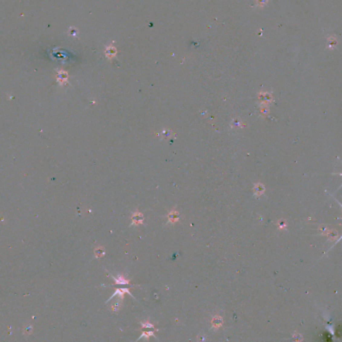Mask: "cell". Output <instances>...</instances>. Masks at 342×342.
<instances>
[{
  "mask_svg": "<svg viewBox=\"0 0 342 342\" xmlns=\"http://www.w3.org/2000/svg\"><path fill=\"white\" fill-rule=\"evenodd\" d=\"M141 326L143 328H154V325L149 323V322H145V323H141Z\"/></svg>",
  "mask_w": 342,
  "mask_h": 342,
  "instance_id": "277c9868",
  "label": "cell"
},
{
  "mask_svg": "<svg viewBox=\"0 0 342 342\" xmlns=\"http://www.w3.org/2000/svg\"><path fill=\"white\" fill-rule=\"evenodd\" d=\"M119 309V302H116L115 304H113L112 306V310L113 311H117Z\"/></svg>",
  "mask_w": 342,
  "mask_h": 342,
  "instance_id": "5b68a950",
  "label": "cell"
},
{
  "mask_svg": "<svg viewBox=\"0 0 342 342\" xmlns=\"http://www.w3.org/2000/svg\"><path fill=\"white\" fill-rule=\"evenodd\" d=\"M336 201H337V200H336ZM337 202H338V203H339V205H340V206L342 207V203H340V202H339V201H337Z\"/></svg>",
  "mask_w": 342,
  "mask_h": 342,
  "instance_id": "52a82bcc",
  "label": "cell"
},
{
  "mask_svg": "<svg viewBox=\"0 0 342 342\" xmlns=\"http://www.w3.org/2000/svg\"><path fill=\"white\" fill-rule=\"evenodd\" d=\"M155 333L153 331H147V332H143L142 333V335H140L139 336V338L137 339V341L139 340V339H142V338H149L150 336H155L154 335Z\"/></svg>",
  "mask_w": 342,
  "mask_h": 342,
  "instance_id": "7a4b0ae2",
  "label": "cell"
},
{
  "mask_svg": "<svg viewBox=\"0 0 342 342\" xmlns=\"http://www.w3.org/2000/svg\"><path fill=\"white\" fill-rule=\"evenodd\" d=\"M221 324H222V318L219 317V316H216L212 319V327L214 329H216V328H219L221 326Z\"/></svg>",
  "mask_w": 342,
  "mask_h": 342,
  "instance_id": "6da1fadb",
  "label": "cell"
},
{
  "mask_svg": "<svg viewBox=\"0 0 342 342\" xmlns=\"http://www.w3.org/2000/svg\"><path fill=\"white\" fill-rule=\"evenodd\" d=\"M113 278H114V280H115V282L117 283V284H128L129 283L128 280H126L125 278L121 277V276H120V277H113Z\"/></svg>",
  "mask_w": 342,
  "mask_h": 342,
  "instance_id": "3957f363",
  "label": "cell"
},
{
  "mask_svg": "<svg viewBox=\"0 0 342 342\" xmlns=\"http://www.w3.org/2000/svg\"><path fill=\"white\" fill-rule=\"evenodd\" d=\"M341 187H342V184H341Z\"/></svg>",
  "mask_w": 342,
  "mask_h": 342,
  "instance_id": "ba28073f",
  "label": "cell"
},
{
  "mask_svg": "<svg viewBox=\"0 0 342 342\" xmlns=\"http://www.w3.org/2000/svg\"><path fill=\"white\" fill-rule=\"evenodd\" d=\"M340 240H342V236H341V237H340V238H339V239H338V240L336 241V243H335V244H337L338 242H339V241H340ZM335 244H334V245H335ZM334 245H333V246H334ZM333 246H332V247H333Z\"/></svg>",
  "mask_w": 342,
  "mask_h": 342,
  "instance_id": "8992f818",
  "label": "cell"
}]
</instances>
